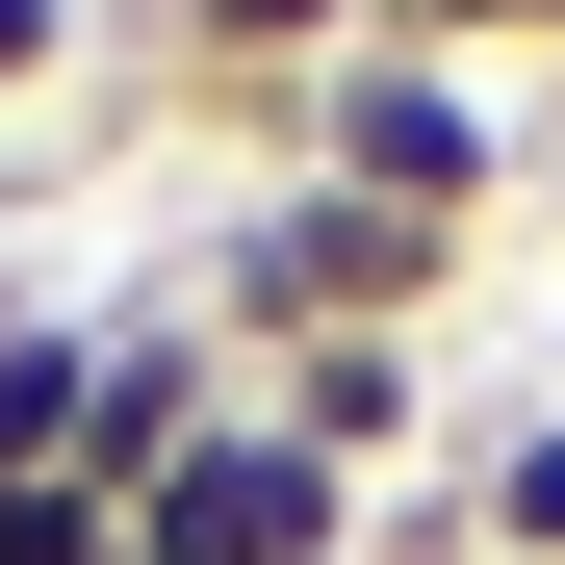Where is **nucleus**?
<instances>
[{
    "label": "nucleus",
    "instance_id": "nucleus-1",
    "mask_svg": "<svg viewBox=\"0 0 565 565\" xmlns=\"http://www.w3.org/2000/svg\"><path fill=\"white\" fill-rule=\"evenodd\" d=\"M282 180H334V206H412V232H489V180H514V77H462V52H386L360 26L309 104H257Z\"/></svg>",
    "mask_w": 565,
    "mask_h": 565
},
{
    "label": "nucleus",
    "instance_id": "nucleus-2",
    "mask_svg": "<svg viewBox=\"0 0 565 565\" xmlns=\"http://www.w3.org/2000/svg\"><path fill=\"white\" fill-rule=\"evenodd\" d=\"M462 232H412V206H334V180H282V206L232 232V282H206V360L257 386V360H309V334H412V282H437Z\"/></svg>",
    "mask_w": 565,
    "mask_h": 565
},
{
    "label": "nucleus",
    "instance_id": "nucleus-3",
    "mask_svg": "<svg viewBox=\"0 0 565 565\" xmlns=\"http://www.w3.org/2000/svg\"><path fill=\"white\" fill-rule=\"evenodd\" d=\"M129 565H360V489H334V462L232 386V412H206V437L129 489Z\"/></svg>",
    "mask_w": 565,
    "mask_h": 565
},
{
    "label": "nucleus",
    "instance_id": "nucleus-4",
    "mask_svg": "<svg viewBox=\"0 0 565 565\" xmlns=\"http://www.w3.org/2000/svg\"><path fill=\"white\" fill-rule=\"evenodd\" d=\"M257 412L360 489V462H412V437H437V360H412V334H309V360H257Z\"/></svg>",
    "mask_w": 565,
    "mask_h": 565
},
{
    "label": "nucleus",
    "instance_id": "nucleus-5",
    "mask_svg": "<svg viewBox=\"0 0 565 565\" xmlns=\"http://www.w3.org/2000/svg\"><path fill=\"white\" fill-rule=\"evenodd\" d=\"M154 26H180V77H206V104L257 129V104H309V77L386 26V0H154Z\"/></svg>",
    "mask_w": 565,
    "mask_h": 565
},
{
    "label": "nucleus",
    "instance_id": "nucleus-6",
    "mask_svg": "<svg viewBox=\"0 0 565 565\" xmlns=\"http://www.w3.org/2000/svg\"><path fill=\"white\" fill-rule=\"evenodd\" d=\"M462 540H489V565H565V412H489V437H462Z\"/></svg>",
    "mask_w": 565,
    "mask_h": 565
},
{
    "label": "nucleus",
    "instance_id": "nucleus-7",
    "mask_svg": "<svg viewBox=\"0 0 565 565\" xmlns=\"http://www.w3.org/2000/svg\"><path fill=\"white\" fill-rule=\"evenodd\" d=\"M52 52H77V0H0V104H26V77H52Z\"/></svg>",
    "mask_w": 565,
    "mask_h": 565
}]
</instances>
